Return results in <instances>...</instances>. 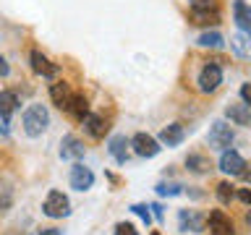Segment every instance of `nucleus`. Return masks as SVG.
Here are the masks:
<instances>
[{
	"mask_svg": "<svg viewBox=\"0 0 251 235\" xmlns=\"http://www.w3.org/2000/svg\"><path fill=\"white\" fill-rule=\"evenodd\" d=\"M233 21L243 34H251V5L246 0H233Z\"/></svg>",
	"mask_w": 251,
	"mask_h": 235,
	"instance_id": "11",
	"label": "nucleus"
},
{
	"mask_svg": "<svg viewBox=\"0 0 251 235\" xmlns=\"http://www.w3.org/2000/svg\"><path fill=\"white\" fill-rule=\"evenodd\" d=\"M152 214L162 222V207H160V204H152Z\"/></svg>",
	"mask_w": 251,
	"mask_h": 235,
	"instance_id": "34",
	"label": "nucleus"
},
{
	"mask_svg": "<svg viewBox=\"0 0 251 235\" xmlns=\"http://www.w3.org/2000/svg\"><path fill=\"white\" fill-rule=\"evenodd\" d=\"M84 131L89 133L92 139H105V133L110 131V125H107V120L102 115H94V113H89L84 118Z\"/></svg>",
	"mask_w": 251,
	"mask_h": 235,
	"instance_id": "15",
	"label": "nucleus"
},
{
	"mask_svg": "<svg viewBox=\"0 0 251 235\" xmlns=\"http://www.w3.org/2000/svg\"><path fill=\"white\" fill-rule=\"evenodd\" d=\"M60 157H63V160L78 162L84 157V141L78 139V136H74V133L63 136V141H60Z\"/></svg>",
	"mask_w": 251,
	"mask_h": 235,
	"instance_id": "10",
	"label": "nucleus"
},
{
	"mask_svg": "<svg viewBox=\"0 0 251 235\" xmlns=\"http://www.w3.org/2000/svg\"><path fill=\"white\" fill-rule=\"evenodd\" d=\"M241 99L251 107V84H243V86H241Z\"/></svg>",
	"mask_w": 251,
	"mask_h": 235,
	"instance_id": "29",
	"label": "nucleus"
},
{
	"mask_svg": "<svg viewBox=\"0 0 251 235\" xmlns=\"http://www.w3.org/2000/svg\"><path fill=\"white\" fill-rule=\"evenodd\" d=\"M19 110V97L16 92H0V118L3 120H11V115Z\"/></svg>",
	"mask_w": 251,
	"mask_h": 235,
	"instance_id": "20",
	"label": "nucleus"
},
{
	"mask_svg": "<svg viewBox=\"0 0 251 235\" xmlns=\"http://www.w3.org/2000/svg\"><path fill=\"white\" fill-rule=\"evenodd\" d=\"M196 45L199 47H207V50H223V45H225V39L220 31H204V34L196 39Z\"/></svg>",
	"mask_w": 251,
	"mask_h": 235,
	"instance_id": "22",
	"label": "nucleus"
},
{
	"mask_svg": "<svg viewBox=\"0 0 251 235\" xmlns=\"http://www.w3.org/2000/svg\"><path fill=\"white\" fill-rule=\"evenodd\" d=\"M188 3H191V8H215L212 0H188Z\"/></svg>",
	"mask_w": 251,
	"mask_h": 235,
	"instance_id": "31",
	"label": "nucleus"
},
{
	"mask_svg": "<svg viewBox=\"0 0 251 235\" xmlns=\"http://www.w3.org/2000/svg\"><path fill=\"white\" fill-rule=\"evenodd\" d=\"M246 225H249V230H251V212L246 214Z\"/></svg>",
	"mask_w": 251,
	"mask_h": 235,
	"instance_id": "37",
	"label": "nucleus"
},
{
	"mask_svg": "<svg viewBox=\"0 0 251 235\" xmlns=\"http://www.w3.org/2000/svg\"><path fill=\"white\" fill-rule=\"evenodd\" d=\"M37 235H63V233L58 230V227H47V230H39Z\"/></svg>",
	"mask_w": 251,
	"mask_h": 235,
	"instance_id": "33",
	"label": "nucleus"
},
{
	"mask_svg": "<svg viewBox=\"0 0 251 235\" xmlns=\"http://www.w3.org/2000/svg\"><path fill=\"white\" fill-rule=\"evenodd\" d=\"M199 89L204 94H209V92H215L220 84H223V68H220V63H207L201 70H199Z\"/></svg>",
	"mask_w": 251,
	"mask_h": 235,
	"instance_id": "5",
	"label": "nucleus"
},
{
	"mask_svg": "<svg viewBox=\"0 0 251 235\" xmlns=\"http://www.w3.org/2000/svg\"><path fill=\"white\" fill-rule=\"evenodd\" d=\"M241 178L246 180V183H251V164H246V167H243V172H241Z\"/></svg>",
	"mask_w": 251,
	"mask_h": 235,
	"instance_id": "35",
	"label": "nucleus"
},
{
	"mask_svg": "<svg viewBox=\"0 0 251 235\" xmlns=\"http://www.w3.org/2000/svg\"><path fill=\"white\" fill-rule=\"evenodd\" d=\"M29 60H31V68H34V73L37 76H45V78H52L55 73H58V66L55 63H50L45 58L39 50H31V55H29Z\"/></svg>",
	"mask_w": 251,
	"mask_h": 235,
	"instance_id": "13",
	"label": "nucleus"
},
{
	"mask_svg": "<svg viewBox=\"0 0 251 235\" xmlns=\"http://www.w3.org/2000/svg\"><path fill=\"white\" fill-rule=\"evenodd\" d=\"M152 235H160V233H152Z\"/></svg>",
	"mask_w": 251,
	"mask_h": 235,
	"instance_id": "38",
	"label": "nucleus"
},
{
	"mask_svg": "<svg viewBox=\"0 0 251 235\" xmlns=\"http://www.w3.org/2000/svg\"><path fill=\"white\" fill-rule=\"evenodd\" d=\"M131 146H133V152H136L139 157H157L160 154V141H157L154 136H149V133H136V136L131 139Z\"/></svg>",
	"mask_w": 251,
	"mask_h": 235,
	"instance_id": "6",
	"label": "nucleus"
},
{
	"mask_svg": "<svg viewBox=\"0 0 251 235\" xmlns=\"http://www.w3.org/2000/svg\"><path fill=\"white\" fill-rule=\"evenodd\" d=\"M71 188H76V191H89V188L94 186V172L89 167H84L81 162H76L74 167H71Z\"/></svg>",
	"mask_w": 251,
	"mask_h": 235,
	"instance_id": "8",
	"label": "nucleus"
},
{
	"mask_svg": "<svg viewBox=\"0 0 251 235\" xmlns=\"http://www.w3.org/2000/svg\"><path fill=\"white\" fill-rule=\"evenodd\" d=\"M207 225H209V233L212 235H235L230 217H227L223 209H212L209 217H207Z\"/></svg>",
	"mask_w": 251,
	"mask_h": 235,
	"instance_id": "7",
	"label": "nucleus"
},
{
	"mask_svg": "<svg viewBox=\"0 0 251 235\" xmlns=\"http://www.w3.org/2000/svg\"><path fill=\"white\" fill-rule=\"evenodd\" d=\"M66 113L71 118H76L78 123H84V118L89 115V99H86L84 94H74V99H71V105H68Z\"/></svg>",
	"mask_w": 251,
	"mask_h": 235,
	"instance_id": "19",
	"label": "nucleus"
},
{
	"mask_svg": "<svg viewBox=\"0 0 251 235\" xmlns=\"http://www.w3.org/2000/svg\"><path fill=\"white\" fill-rule=\"evenodd\" d=\"M11 73V68H8V63H5V58L0 55V76H8Z\"/></svg>",
	"mask_w": 251,
	"mask_h": 235,
	"instance_id": "32",
	"label": "nucleus"
},
{
	"mask_svg": "<svg viewBox=\"0 0 251 235\" xmlns=\"http://www.w3.org/2000/svg\"><path fill=\"white\" fill-rule=\"evenodd\" d=\"M183 136H186L183 125H180V123H170V125H165V128L160 131V144H165V146H178L180 141H183Z\"/></svg>",
	"mask_w": 251,
	"mask_h": 235,
	"instance_id": "17",
	"label": "nucleus"
},
{
	"mask_svg": "<svg viewBox=\"0 0 251 235\" xmlns=\"http://www.w3.org/2000/svg\"><path fill=\"white\" fill-rule=\"evenodd\" d=\"M149 209H152V207H147V204H133V207H131L133 214H139L141 219H144V225L152 222V212H149Z\"/></svg>",
	"mask_w": 251,
	"mask_h": 235,
	"instance_id": "27",
	"label": "nucleus"
},
{
	"mask_svg": "<svg viewBox=\"0 0 251 235\" xmlns=\"http://www.w3.org/2000/svg\"><path fill=\"white\" fill-rule=\"evenodd\" d=\"M230 45H233V50L238 52V55H246V52H251V42L243 34H238V37H233L230 39Z\"/></svg>",
	"mask_w": 251,
	"mask_h": 235,
	"instance_id": "26",
	"label": "nucleus"
},
{
	"mask_svg": "<svg viewBox=\"0 0 251 235\" xmlns=\"http://www.w3.org/2000/svg\"><path fill=\"white\" fill-rule=\"evenodd\" d=\"M0 133H3V136H8V120L0 123Z\"/></svg>",
	"mask_w": 251,
	"mask_h": 235,
	"instance_id": "36",
	"label": "nucleus"
},
{
	"mask_svg": "<svg viewBox=\"0 0 251 235\" xmlns=\"http://www.w3.org/2000/svg\"><path fill=\"white\" fill-rule=\"evenodd\" d=\"M178 230L180 233H204L207 230V217L196 209H180L178 212Z\"/></svg>",
	"mask_w": 251,
	"mask_h": 235,
	"instance_id": "4",
	"label": "nucleus"
},
{
	"mask_svg": "<svg viewBox=\"0 0 251 235\" xmlns=\"http://www.w3.org/2000/svg\"><path fill=\"white\" fill-rule=\"evenodd\" d=\"M225 118L235 125H251V107L246 102H230L225 107Z\"/></svg>",
	"mask_w": 251,
	"mask_h": 235,
	"instance_id": "12",
	"label": "nucleus"
},
{
	"mask_svg": "<svg viewBox=\"0 0 251 235\" xmlns=\"http://www.w3.org/2000/svg\"><path fill=\"white\" fill-rule=\"evenodd\" d=\"M42 212L50 219H60V217H68L71 214V201L63 191H50L45 196V204H42Z\"/></svg>",
	"mask_w": 251,
	"mask_h": 235,
	"instance_id": "3",
	"label": "nucleus"
},
{
	"mask_svg": "<svg viewBox=\"0 0 251 235\" xmlns=\"http://www.w3.org/2000/svg\"><path fill=\"white\" fill-rule=\"evenodd\" d=\"M217 199H220V204H230L235 199V191H233V186L227 183V180L217 183Z\"/></svg>",
	"mask_w": 251,
	"mask_h": 235,
	"instance_id": "24",
	"label": "nucleus"
},
{
	"mask_svg": "<svg viewBox=\"0 0 251 235\" xmlns=\"http://www.w3.org/2000/svg\"><path fill=\"white\" fill-rule=\"evenodd\" d=\"M243 167H246V160L238 152H233V149H225L223 157H220V170L225 175H241Z\"/></svg>",
	"mask_w": 251,
	"mask_h": 235,
	"instance_id": "9",
	"label": "nucleus"
},
{
	"mask_svg": "<svg viewBox=\"0 0 251 235\" xmlns=\"http://www.w3.org/2000/svg\"><path fill=\"white\" fill-rule=\"evenodd\" d=\"M186 170L194 172V175H207V172L212 170V164L204 154H188L186 157Z\"/></svg>",
	"mask_w": 251,
	"mask_h": 235,
	"instance_id": "21",
	"label": "nucleus"
},
{
	"mask_svg": "<svg viewBox=\"0 0 251 235\" xmlns=\"http://www.w3.org/2000/svg\"><path fill=\"white\" fill-rule=\"evenodd\" d=\"M235 196H238L243 204H249V207H251V188H241V191L235 193Z\"/></svg>",
	"mask_w": 251,
	"mask_h": 235,
	"instance_id": "30",
	"label": "nucleus"
},
{
	"mask_svg": "<svg viewBox=\"0 0 251 235\" xmlns=\"http://www.w3.org/2000/svg\"><path fill=\"white\" fill-rule=\"evenodd\" d=\"M24 131H26V136H42L47 131V125H50V113H47L45 105H29L24 110Z\"/></svg>",
	"mask_w": 251,
	"mask_h": 235,
	"instance_id": "1",
	"label": "nucleus"
},
{
	"mask_svg": "<svg viewBox=\"0 0 251 235\" xmlns=\"http://www.w3.org/2000/svg\"><path fill=\"white\" fill-rule=\"evenodd\" d=\"M13 207V188L5 178H0V212H8Z\"/></svg>",
	"mask_w": 251,
	"mask_h": 235,
	"instance_id": "23",
	"label": "nucleus"
},
{
	"mask_svg": "<svg viewBox=\"0 0 251 235\" xmlns=\"http://www.w3.org/2000/svg\"><path fill=\"white\" fill-rule=\"evenodd\" d=\"M128 146H131V141L126 139V136H113L107 141V149H110V154L115 157V162H121V164H126V160H128Z\"/></svg>",
	"mask_w": 251,
	"mask_h": 235,
	"instance_id": "18",
	"label": "nucleus"
},
{
	"mask_svg": "<svg viewBox=\"0 0 251 235\" xmlns=\"http://www.w3.org/2000/svg\"><path fill=\"white\" fill-rule=\"evenodd\" d=\"M50 99H52V105H58L60 110H68L71 99H74V92H71V86L66 81H55L50 86Z\"/></svg>",
	"mask_w": 251,
	"mask_h": 235,
	"instance_id": "14",
	"label": "nucleus"
},
{
	"mask_svg": "<svg viewBox=\"0 0 251 235\" xmlns=\"http://www.w3.org/2000/svg\"><path fill=\"white\" fill-rule=\"evenodd\" d=\"M154 191L160 196H180V193H183V186H180V183H165V180H162V183H157Z\"/></svg>",
	"mask_w": 251,
	"mask_h": 235,
	"instance_id": "25",
	"label": "nucleus"
},
{
	"mask_svg": "<svg viewBox=\"0 0 251 235\" xmlns=\"http://www.w3.org/2000/svg\"><path fill=\"white\" fill-rule=\"evenodd\" d=\"M191 24H196V26H217L220 24L217 8H191Z\"/></svg>",
	"mask_w": 251,
	"mask_h": 235,
	"instance_id": "16",
	"label": "nucleus"
},
{
	"mask_svg": "<svg viewBox=\"0 0 251 235\" xmlns=\"http://www.w3.org/2000/svg\"><path fill=\"white\" fill-rule=\"evenodd\" d=\"M115 235H139L136 227H133L131 222H118L115 225Z\"/></svg>",
	"mask_w": 251,
	"mask_h": 235,
	"instance_id": "28",
	"label": "nucleus"
},
{
	"mask_svg": "<svg viewBox=\"0 0 251 235\" xmlns=\"http://www.w3.org/2000/svg\"><path fill=\"white\" fill-rule=\"evenodd\" d=\"M233 128L227 125L225 120H215L212 123V128H209V133H207V144H209V149H217V152H225V149H230V144H233Z\"/></svg>",
	"mask_w": 251,
	"mask_h": 235,
	"instance_id": "2",
	"label": "nucleus"
}]
</instances>
